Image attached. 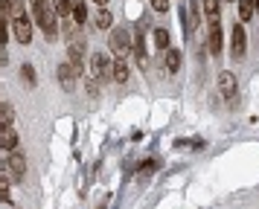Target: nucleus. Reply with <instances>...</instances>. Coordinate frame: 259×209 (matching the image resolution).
Wrapping results in <instances>:
<instances>
[{"instance_id": "4be33fe9", "label": "nucleus", "mask_w": 259, "mask_h": 209, "mask_svg": "<svg viewBox=\"0 0 259 209\" xmlns=\"http://www.w3.org/2000/svg\"><path fill=\"white\" fill-rule=\"evenodd\" d=\"M0 200L3 203H12V197H9V180L3 174H0Z\"/></svg>"}, {"instance_id": "6e6552de", "label": "nucleus", "mask_w": 259, "mask_h": 209, "mask_svg": "<svg viewBox=\"0 0 259 209\" xmlns=\"http://www.w3.org/2000/svg\"><path fill=\"white\" fill-rule=\"evenodd\" d=\"M12 32L21 44H29V41H32V23L26 21V18H21V21L12 23Z\"/></svg>"}, {"instance_id": "f03ea898", "label": "nucleus", "mask_w": 259, "mask_h": 209, "mask_svg": "<svg viewBox=\"0 0 259 209\" xmlns=\"http://www.w3.org/2000/svg\"><path fill=\"white\" fill-rule=\"evenodd\" d=\"M108 44H111V53L117 56V61H125V56L134 49V41H131V35L125 29H114L111 38H108Z\"/></svg>"}, {"instance_id": "a878e982", "label": "nucleus", "mask_w": 259, "mask_h": 209, "mask_svg": "<svg viewBox=\"0 0 259 209\" xmlns=\"http://www.w3.org/2000/svg\"><path fill=\"white\" fill-rule=\"evenodd\" d=\"M0 67H6V49L0 46Z\"/></svg>"}, {"instance_id": "9d476101", "label": "nucleus", "mask_w": 259, "mask_h": 209, "mask_svg": "<svg viewBox=\"0 0 259 209\" xmlns=\"http://www.w3.org/2000/svg\"><path fill=\"white\" fill-rule=\"evenodd\" d=\"M3 15H12L15 21H21V18L26 15L24 0H3Z\"/></svg>"}, {"instance_id": "f257e3e1", "label": "nucleus", "mask_w": 259, "mask_h": 209, "mask_svg": "<svg viewBox=\"0 0 259 209\" xmlns=\"http://www.w3.org/2000/svg\"><path fill=\"white\" fill-rule=\"evenodd\" d=\"M32 15H35V23L44 29V35H47V41H56L59 38V15L53 12V6L50 3H38V6H32Z\"/></svg>"}, {"instance_id": "c85d7f7f", "label": "nucleus", "mask_w": 259, "mask_h": 209, "mask_svg": "<svg viewBox=\"0 0 259 209\" xmlns=\"http://www.w3.org/2000/svg\"><path fill=\"white\" fill-rule=\"evenodd\" d=\"M253 6H256V12H259V0H253Z\"/></svg>"}, {"instance_id": "4468645a", "label": "nucleus", "mask_w": 259, "mask_h": 209, "mask_svg": "<svg viewBox=\"0 0 259 209\" xmlns=\"http://www.w3.org/2000/svg\"><path fill=\"white\" fill-rule=\"evenodd\" d=\"M70 18L79 26H82L84 21H88V6H84V0H73V12H70Z\"/></svg>"}, {"instance_id": "ddd939ff", "label": "nucleus", "mask_w": 259, "mask_h": 209, "mask_svg": "<svg viewBox=\"0 0 259 209\" xmlns=\"http://www.w3.org/2000/svg\"><path fill=\"white\" fill-rule=\"evenodd\" d=\"M212 56H219L222 53V26H210V41H207Z\"/></svg>"}, {"instance_id": "20e7f679", "label": "nucleus", "mask_w": 259, "mask_h": 209, "mask_svg": "<svg viewBox=\"0 0 259 209\" xmlns=\"http://www.w3.org/2000/svg\"><path fill=\"white\" fill-rule=\"evenodd\" d=\"M6 172L12 174L9 180H21L26 174V157L21 151H9V157H6Z\"/></svg>"}, {"instance_id": "0eeeda50", "label": "nucleus", "mask_w": 259, "mask_h": 209, "mask_svg": "<svg viewBox=\"0 0 259 209\" xmlns=\"http://www.w3.org/2000/svg\"><path fill=\"white\" fill-rule=\"evenodd\" d=\"M0 148L18 151V131H12V125H0Z\"/></svg>"}, {"instance_id": "bb28decb", "label": "nucleus", "mask_w": 259, "mask_h": 209, "mask_svg": "<svg viewBox=\"0 0 259 209\" xmlns=\"http://www.w3.org/2000/svg\"><path fill=\"white\" fill-rule=\"evenodd\" d=\"M38 3H47V0H32V6H38Z\"/></svg>"}, {"instance_id": "6ab92c4d", "label": "nucleus", "mask_w": 259, "mask_h": 209, "mask_svg": "<svg viewBox=\"0 0 259 209\" xmlns=\"http://www.w3.org/2000/svg\"><path fill=\"white\" fill-rule=\"evenodd\" d=\"M12 119H15V111H12V104L0 102V125H12Z\"/></svg>"}, {"instance_id": "423d86ee", "label": "nucleus", "mask_w": 259, "mask_h": 209, "mask_svg": "<svg viewBox=\"0 0 259 209\" xmlns=\"http://www.w3.org/2000/svg\"><path fill=\"white\" fill-rule=\"evenodd\" d=\"M91 73H94V76H99V79H108V76L114 73V64L108 61L105 53H96V56L91 58Z\"/></svg>"}, {"instance_id": "393cba45", "label": "nucleus", "mask_w": 259, "mask_h": 209, "mask_svg": "<svg viewBox=\"0 0 259 209\" xmlns=\"http://www.w3.org/2000/svg\"><path fill=\"white\" fill-rule=\"evenodd\" d=\"M154 12H169V0H152Z\"/></svg>"}, {"instance_id": "2eb2a0df", "label": "nucleus", "mask_w": 259, "mask_h": 209, "mask_svg": "<svg viewBox=\"0 0 259 209\" xmlns=\"http://www.w3.org/2000/svg\"><path fill=\"white\" fill-rule=\"evenodd\" d=\"M204 12H207L210 26H219V0H204Z\"/></svg>"}, {"instance_id": "aec40b11", "label": "nucleus", "mask_w": 259, "mask_h": 209, "mask_svg": "<svg viewBox=\"0 0 259 209\" xmlns=\"http://www.w3.org/2000/svg\"><path fill=\"white\" fill-rule=\"evenodd\" d=\"M154 44H157L160 53H166V49H169V32H166V29H154Z\"/></svg>"}, {"instance_id": "9b49d317", "label": "nucleus", "mask_w": 259, "mask_h": 209, "mask_svg": "<svg viewBox=\"0 0 259 209\" xmlns=\"http://www.w3.org/2000/svg\"><path fill=\"white\" fill-rule=\"evenodd\" d=\"M219 90H222L227 99H230V96L236 93V76L230 73V70H224L222 76H219Z\"/></svg>"}, {"instance_id": "1a4fd4ad", "label": "nucleus", "mask_w": 259, "mask_h": 209, "mask_svg": "<svg viewBox=\"0 0 259 209\" xmlns=\"http://www.w3.org/2000/svg\"><path fill=\"white\" fill-rule=\"evenodd\" d=\"M67 58H70L73 64H82V58H84V38L82 35L73 38L70 44H67Z\"/></svg>"}, {"instance_id": "cd10ccee", "label": "nucleus", "mask_w": 259, "mask_h": 209, "mask_svg": "<svg viewBox=\"0 0 259 209\" xmlns=\"http://www.w3.org/2000/svg\"><path fill=\"white\" fill-rule=\"evenodd\" d=\"M94 3H99V6H105V3H108V0H94Z\"/></svg>"}, {"instance_id": "7ed1b4c3", "label": "nucleus", "mask_w": 259, "mask_h": 209, "mask_svg": "<svg viewBox=\"0 0 259 209\" xmlns=\"http://www.w3.org/2000/svg\"><path fill=\"white\" fill-rule=\"evenodd\" d=\"M245 49H247L245 26L242 23H233V32H230V56H233V61H242L245 58Z\"/></svg>"}, {"instance_id": "dca6fc26", "label": "nucleus", "mask_w": 259, "mask_h": 209, "mask_svg": "<svg viewBox=\"0 0 259 209\" xmlns=\"http://www.w3.org/2000/svg\"><path fill=\"white\" fill-rule=\"evenodd\" d=\"M53 12H56L59 18H70V12H73V0H53Z\"/></svg>"}, {"instance_id": "5701e85b", "label": "nucleus", "mask_w": 259, "mask_h": 209, "mask_svg": "<svg viewBox=\"0 0 259 209\" xmlns=\"http://www.w3.org/2000/svg\"><path fill=\"white\" fill-rule=\"evenodd\" d=\"M21 76H24V81L29 87L35 84V70H32V64H24V67H21Z\"/></svg>"}, {"instance_id": "a211bd4d", "label": "nucleus", "mask_w": 259, "mask_h": 209, "mask_svg": "<svg viewBox=\"0 0 259 209\" xmlns=\"http://www.w3.org/2000/svg\"><path fill=\"white\" fill-rule=\"evenodd\" d=\"M111 23H114V15H111L108 9L96 12V26H99V29H111Z\"/></svg>"}, {"instance_id": "39448f33", "label": "nucleus", "mask_w": 259, "mask_h": 209, "mask_svg": "<svg viewBox=\"0 0 259 209\" xmlns=\"http://www.w3.org/2000/svg\"><path fill=\"white\" fill-rule=\"evenodd\" d=\"M82 73V64H73V61H64L59 67V81L64 90H73V81H76V76Z\"/></svg>"}, {"instance_id": "f3484780", "label": "nucleus", "mask_w": 259, "mask_h": 209, "mask_svg": "<svg viewBox=\"0 0 259 209\" xmlns=\"http://www.w3.org/2000/svg\"><path fill=\"white\" fill-rule=\"evenodd\" d=\"M236 3H239V18H242V21H250V18H253V9H256L253 0H236Z\"/></svg>"}, {"instance_id": "b1692460", "label": "nucleus", "mask_w": 259, "mask_h": 209, "mask_svg": "<svg viewBox=\"0 0 259 209\" xmlns=\"http://www.w3.org/2000/svg\"><path fill=\"white\" fill-rule=\"evenodd\" d=\"M6 32H9V29H6V15L0 12V46L6 44Z\"/></svg>"}, {"instance_id": "412c9836", "label": "nucleus", "mask_w": 259, "mask_h": 209, "mask_svg": "<svg viewBox=\"0 0 259 209\" xmlns=\"http://www.w3.org/2000/svg\"><path fill=\"white\" fill-rule=\"evenodd\" d=\"M117 81H125L128 79V67H125V61H114V73H111Z\"/></svg>"}, {"instance_id": "f8f14e48", "label": "nucleus", "mask_w": 259, "mask_h": 209, "mask_svg": "<svg viewBox=\"0 0 259 209\" xmlns=\"http://www.w3.org/2000/svg\"><path fill=\"white\" fill-rule=\"evenodd\" d=\"M181 61H184V58H181L178 49H166V53H163V64H166L169 73H178V70H181Z\"/></svg>"}, {"instance_id": "c756f323", "label": "nucleus", "mask_w": 259, "mask_h": 209, "mask_svg": "<svg viewBox=\"0 0 259 209\" xmlns=\"http://www.w3.org/2000/svg\"><path fill=\"white\" fill-rule=\"evenodd\" d=\"M233 3H236V0H233Z\"/></svg>"}]
</instances>
